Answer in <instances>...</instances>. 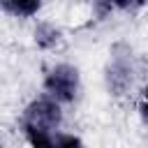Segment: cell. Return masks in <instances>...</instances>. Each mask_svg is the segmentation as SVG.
I'll return each mask as SVG.
<instances>
[{"mask_svg": "<svg viewBox=\"0 0 148 148\" xmlns=\"http://www.w3.org/2000/svg\"><path fill=\"white\" fill-rule=\"evenodd\" d=\"M44 90L58 102H74L79 92V69L67 62L56 65L44 79Z\"/></svg>", "mask_w": 148, "mask_h": 148, "instance_id": "cell-1", "label": "cell"}, {"mask_svg": "<svg viewBox=\"0 0 148 148\" xmlns=\"http://www.w3.org/2000/svg\"><path fill=\"white\" fill-rule=\"evenodd\" d=\"M62 123V111L58 106V99L53 97H39L32 99L23 111V125L42 127V130H56Z\"/></svg>", "mask_w": 148, "mask_h": 148, "instance_id": "cell-2", "label": "cell"}, {"mask_svg": "<svg viewBox=\"0 0 148 148\" xmlns=\"http://www.w3.org/2000/svg\"><path fill=\"white\" fill-rule=\"evenodd\" d=\"M106 79H109V88H111L116 95H120V92L132 83V69H130V62L116 58V60L111 62V67H109Z\"/></svg>", "mask_w": 148, "mask_h": 148, "instance_id": "cell-3", "label": "cell"}, {"mask_svg": "<svg viewBox=\"0 0 148 148\" xmlns=\"http://www.w3.org/2000/svg\"><path fill=\"white\" fill-rule=\"evenodd\" d=\"M2 9L14 14V16H21V18H30L39 12L42 7V0H0Z\"/></svg>", "mask_w": 148, "mask_h": 148, "instance_id": "cell-4", "label": "cell"}, {"mask_svg": "<svg viewBox=\"0 0 148 148\" xmlns=\"http://www.w3.org/2000/svg\"><path fill=\"white\" fill-rule=\"evenodd\" d=\"M60 42V30L51 23H39L35 30V44L39 49H53Z\"/></svg>", "mask_w": 148, "mask_h": 148, "instance_id": "cell-5", "label": "cell"}, {"mask_svg": "<svg viewBox=\"0 0 148 148\" xmlns=\"http://www.w3.org/2000/svg\"><path fill=\"white\" fill-rule=\"evenodd\" d=\"M23 132L28 136V141L37 148L42 146H56V136H51V130H42V127H32V125H23Z\"/></svg>", "mask_w": 148, "mask_h": 148, "instance_id": "cell-6", "label": "cell"}, {"mask_svg": "<svg viewBox=\"0 0 148 148\" xmlns=\"http://www.w3.org/2000/svg\"><path fill=\"white\" fill-rule=\"evenodd\" d=\"M143 5H146V0H113V7H116V9H120V12H130V14L139 12Z\"/></svg>", "mask_w": 148, "mask_h": 148, "instance_id": "cell-7", "label": "cell"}, {"mask_svg": "<svg viewBox=\"0 0 148 148\" xmlns=\"http://www.w3.org/2000/svg\"><path fill=\"white\" fill-rule=\"evenodd\" d=\"M56 146H81V139H79V136H72V134H67V136H56Z\"/></svg>", "mask_w": 148, "mask_h": 148, "instance_id": "cell-8", "label": "cell"}, {"mask_svg": "<svg viewBox=\"0 0 148 148\" xmlns=\"http://www.w3.org/2000/svg\"><path fill=\"white\" fill-rule=\"evenodd\" d=\"M141 116H143V120L148 123V86H146V90H143V102H141Z\"/></svg>", "mask_w": 148, "mask_h": 148, "instance_id": "cell-9", "label": "cell"}]
</instances>
